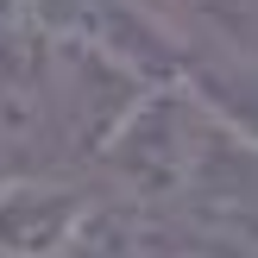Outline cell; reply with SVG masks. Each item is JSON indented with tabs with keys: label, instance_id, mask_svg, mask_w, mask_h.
<instances>
[{
	"label": "cell",
	"instance_id": "1",
	"mask_svg": "<svg viewBox=\"0 0 258 258\" xmlns=\"http://www.w3.org/2000/svg\"><path fill=\"white\" fill-rule=\"evenodd\" d=\"M32 7L50 25V38L101 50L151 88L183 82V70H189V38L151 0H32Z\"/></svg>",
	"mask_w": 258,
	"mask_h": 258
},
{
	"label": "cell",
	"instance_id": "2",
	"mask_svg": "<svg viewBox=\"0 0 258 258\" xmlns=\"http://www.w3.org/2000/svg\"><path fill=\"white\" fill-rule=\"evenodd\" d=\"M50 70L57 38L32 0H0V151L50 158Z\"/></svg>",
	"mask_w": 258,
	"mask_h": 258
},
{
	"label": "cell",
	"instance_id": "3",
	"mask_svg": "<svg viewBox=\"0 0 258 258\" xmlns=\"http://www.w3.org/2000/svg\"><path fill=\"white\" fill-rule=\"evenodd\" d=\"M101 189L57 170H7L0 176V258H70Z\"/></svg>",
	"mask_w": 258,
	"mask_h": 258
},
{
	"label": "cell",
	"instance_id": "4",
	"mask_svg": "<svg viewBox=\"0 0 258 258\" xmlns=\"http://www.w3.org/2000/svg\"><path fill=\"white\" fill-rule=\"evenodd\" d=\"M183 88L227 126V133H239L258 151V44L239 50V44H196V38H189Z\"/></svg>",
	"mask_w": 258,
	"mask_h": 258
},
{
	"label": "cell",
	"instance_id": "5",
	"mask_svg": "<svg viewBox=\"0 0 258 258\" xmlns=\"http://www.w3.org/2000/svg\"><path fill=\"white\" fill-rule=\"evenodd\" d=\"M70 258H176L170 214L139 208L126 196H95V208H88Z\"/></svg>",
	"mask_w": 258,
	"mask_h": 258
},
{
	"label": "cell",
	"instance_id": "6",
	"mask_svg": "<svg viewBox=\"0 0 258 258\" xmlns=\"http://www.w3.org/2000/svg\"><path fill=\"white\" fill-rule=\"evenodd\" d=\"M158 7L196 44H258V0H158Z\"/></svg>",
	"mask_w": 258,
	"mask_h": 258
},
{
	"label": "cell",
	"instance_id": "7",
	"mask_svg": "<svg viewBox=\"0 0 258 258\" xmlns=\"http://www.w3.org/2000/svg\"><path fill=\"white\" fill-rule=\"evenodd\" d=\"M0 176H7V170H0Z\"/></svg>",
	"mask_w": 258,
	"mask_h": 258
}]
</instances>
